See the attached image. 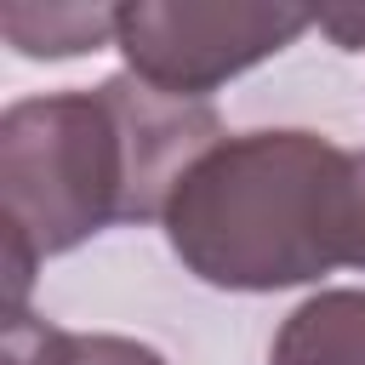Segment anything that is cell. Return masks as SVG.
I'll list each match as a JSON object with an SVG mask.
<instances>
[{"instance_id": "6da1fadb", "label": "cell", "mask_w": 365, "mask_h": 365, "mask_svg": "<svg viewBox=\"0 0 365 365\" xmlns=\"http://www.w3.org/2000/svg\"><path fill=\"white\" fill-rule=\"evenodd\" d=\"M222 137L211 103L137 74L23 97L0 114V228L23 234L46 262L108 222H160L177 182Z\"/></svg>"}, {"instance_id": "7a4b0ae2", "label": "cell", "mask_w": 365, "mask_h": 365, "mask_svg": "<svg viewBox=\"0 0 365 365\" xmlns=\"http://www.w3.org/2000/svg\"><path fill=\"white\" fill-rule=\"evenodd\" d=\"M354 148L319 131H228L177 182L160 228L171 257L217 291H291L348 268Z\"/></svg>"}, {"instance_id": "3957f363", "label": "cell", "mask_w": 365, "mask_h": 365, "mask_svg": "<svg viewBox=\"0 0 365 365\" xmlns=\"http://www.w3.org/2000/svg\"><path fill=\"white\" fill-rule=\"evenodd\" d=\"M308 29L314 11L262 0H131L114 17V46L125 74L205 103L217 86L279 57Z\"/></svg>"}, {"instance_id": "277c9868", "label": "cell", "mask_w": 365, "mask_h": 365, "mask_svg": "<svg viewBox=\"0 0 365 365\" xmlns=\"http://www.w3.org/2000/svg\"><path fill=\"white\" fill-rule=\"evenodd\" d=\"M268 365H365V291L331 285L302 297L279 319Z\"/></svg>"}, {"instance_id": "5b68a950", "label": "cell", "mask_w": 365, "mask_h": 365, "mask_svg": "<svg viewBox=\"0 0 365 365\" xmlns=\"http://www.w3.org/2000/svg\"><path fill=\"white\" fill-rule=\"evenodd\" d=\"M114 17L120 6H29V0H6L0 6V34L17 57H86L114 46Z\"/></svg>"}, {"instance_id": "8992f818", "label": "cell", "mask_w": 365, "mask_h": 365, "mask_svg": "<svg viewBox=\"0 0 365 365\" xmlns=\"http://www.w3.org/2000/svg\"><path fill=\"white\" fill-rule=\"evenodd\" d=\"M6 365H74V331L40 314H6Z\"/></svg>"}, {"instance_id": "52a82bcc", "label": "cell", "mask_w": 365, "mask_h": 365, "mask_svg": "<svg viewBox=\"0 0 365 365\" xmlns=\"http://www.w3.org/2000/svg\"><path fill=\"white\" fill-rule=\"evenodd\" d=\"M74 365H165V354H154L137 336L91 331V336H74Z\"/></svg>"}, {"instance_id": "ba28073f", "label": "cell", "mask_w": 365, "mask_h": 365, "mask_svg": "<svg viewBox=\"0 0 365 365\" xmlns=\"http://www.w3.org/2000/svg\"><path fill=\"white\" fill-rule=\"evenodd\" d=\"M348 268H365V148H354L348 171Z\"/></svg>"}, {"instance_id": "9c48e42d", "label": "cell", "mask_w": 365, "mask_h": 365, "mask_svg": "<svg viewBox=\"0 0 365 365\" xmlns=\"http://www.w3.org/2000/svg\"><path fill=\"white\" fill-rule=\"evenodd\" d=\"M314 29L331 34L342 51H365V6H331V11H314Z\"/></svg>"}]
</instances>
